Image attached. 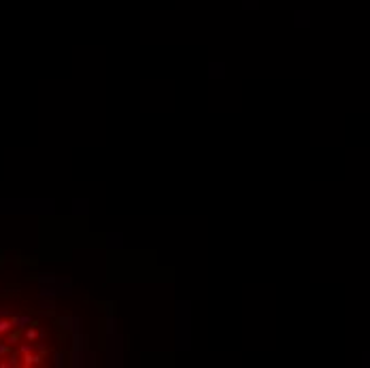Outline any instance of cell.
<instances>
[{"instance_id": "obj_1", "label": "cell", "mask_w": 370, "mask_h": 368, "mask_svg": "<svg viewBox=\"0 0 370 368\" xmlns=\"http://www.w3.org/2000/svg\"><path fill=\"white\" fill-rule=\"evenodd\" d=\"M9 328H11V324H9V321H0V332H7Z\"/></svg>"}]
</instances>
